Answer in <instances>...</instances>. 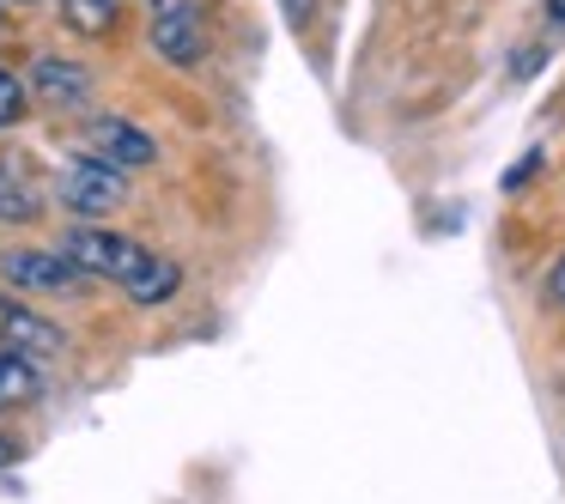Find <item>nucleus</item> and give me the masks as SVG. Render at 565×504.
Returning a JSON list of instances; mask_svg holds the SVG:
<instances>
[{
	"label": "nucleus",
	"instance_id": "9",
	"mask_svg": "<svg viewBox=\"0 0 565 504\" xmlns=\"http://www.w3.org/2000/svg\"><path fill=\"white\" fill-rule=\"evenodd\" d=\"M116 13H122V0H62V19L74 37H110Z\"/></svg>",
	"mask_w": 565,
	"mask_h": 504
},
{
	"label": "nucleus",
	"instance_id": "3",
	"mask_svg": "<svg viewBox=\"0 0 565 504\" xmlns=\"http://www.w3.org/2000/svg\"><path fill=\"white\" fill-rule=\"evenodd\" d=\"M86 159L110 164V171H147L152 159H159V140L147 135L140 122H128V116H92L86 122Z\"/></svg>",
	"mask_w": 565,
	"mask_h": 504
},
{
	"label": "nucleus",
	"instance_id": "2",
	"mask_svg": "<svg viewBox=\"0 0 565 504\" xmlns=\"http://www.w3.org/2000/svg\"><path fill=\"white\" fill-rule=\"evenodd\" d=\"M0 274H7V286H19V292H31V298H74L79 286L92 280L62 244L55 249H7V256H0Z\"/></svg>",
	"mask_w": 565,
	"mask_h": 504
},
{
	"label": "nucleus",
	"instance_id": "11",
	"mask_svg": "<svg viewBox=\"0 0 565 504\" xmlns=\"http://www.w3.org/2000/svg\"><path fill=\"white\" fill-rule=\"evenodd\" d=\"M25 110H31V98H25V79L0 67V128H19V122H25Z\"/></svg>",
	"mask_w": 565,
	"mask_h": 504
},
{
	"label": "nucleus",
	"instance_id": "5",
	"mask_svg": "<svg viewBox=\"0 0 565 504\" xmlns=\"http://www.w3.org/2000/svg\"><path fill=\"white\" fill-rule=\"evenodd\" d=\"M152 50L171 67H195L207 50V31H201V7L195 0H152Z\"/></svg>",
	"mask_w": 565,
	"mask_h": 504
},
{
	"label": "nucleus",
	"instance_id": "13",
	"mask_svg": "<svg viewBox=\"0 0 565 504\" xmlns=\"http://www.w3.org/2000/svg\"><path fill=\"white\" fill-rule=\"evenodd\" d=\"M19 455H25V443H19V438H7V431H0V468H13Z\"/></svg>",
	"mask_w": 565,
	"mask_h": 504
},
{
	"label": "nucleus",
	"instance_id": "12",
	"mask_svg": "<svg viewBox=\"0 0 565 504\" xmlns=\"http://www.w3.org/2000/svg\"><path fill=\"white\" fill-rule=\"evenodd\" d=\"M547 298H553V304L565 310V256L553 261V274H547Z\"/></svg>",
	"mask_w": 565,
	"mask_h": 504
},
{
	"label": "nucleus",
	"instance_id": "8",
	"mask_svg": "<svg viewBox=\"0 0 565 504\" xmlns=\"http://www.w3.org/2000/svg\"><path fill=\"white\" fill-rule=\"evenodd\" d=\"M38 395H43L38 365H31L25 353H7V346H0V407H25V401H38Z\"/></svg>",
	"mask_w": 565,
	"mask_h": 504
},
{
	"label": "nucleus",
	"instance_id": "14",
	"mask_svg": "<svg viewBox=\"0 0 565 504\" xmlns=\"http://www.w3.org/2000/svg\"><path fill=\"white\" fill-rule=\"evenodd\" d=\"M547 7H553V19H559V25H565V0H547Z\"/></svg>",
	"mask_w": 565,
	"mask_h": 504
},
{
	"label": "nucleus",
	"instance_id": "4",
	"mask_svg": "<svg viewBox=\"0 0 565 504\" xmlns=\"http://www.w3.org/2000/svg\"><path fill=\"white\" fill-rule=\"evenodd\" d=\"M62 201L74 207V219H104V213H116L128 201V183L122 171H110L98 159H74L62 171Z\"/></svg>",
	"mask_w": 565,
	"mask_h": 504
},
{
	"label": "nucleus",
	"instance_id": "10",
	"mask_svg": "<svg viewBox=\"0 0 565 504\" xmlns=\"http://www.w3.org/2000/svg\"><path fill=\"white\" fill-rule=\"evenodd\" d=\"M38 213H43L38 189H31V183H19L13 171H0V219H13V225H25V219H38Z\"/></svg>",
	"mask_w": 565,
	"mask_h": 504
},
{
	"label": "nucleus",
	"instance_id": "6",
	"mask_svg": "<svg viewBox=\"0 0 565 504\" xmlns=\"http://www.w3.org/2000/svg\"><path fill=\"white\" fill-rule=\"evenodd\" d=\"M0 346H7V353H25V358H50L67 346V334L55 329L43 310H31L25 298L0 292Z\"/></svg>",
	"mask_w": 565,
	"mask_h": 504
},
{
	"label": "nucleus",
	"instance_id": "7",
	"mask_svg": "<svg viewBox=\"0 0 565 504\" xmlns=\"http://www.w3.org/2000/svg\"><path fill=\"white\" fill-rule=\"evenodd\" d=\"M31 92H38L50 110H79L92 98V67L67 62V55H38L31 62Z\"/></svg>",
	"mask_w": 565,
	"mask_h": 504
},
{
	"label": "nucleus",
	"instance_id": "1",
	"mask_svg": "<svg viewBox=\"0 0 565 504\" xmlns=\"http://www.w3.org/2000/svg\"><path fill=\"white\" fill-rule=\"evenodd\" d=\"M62 249L79 261V268L92 274V280H110L128 292V304H164V298H177V286H183V274H177V261L152 256L147 244H135V237L110 232L104 219H74L62 237Z\"/></svg>",
	"mask_w": 565,
	"mask_h": 504
}]
</instances>
